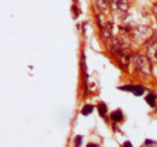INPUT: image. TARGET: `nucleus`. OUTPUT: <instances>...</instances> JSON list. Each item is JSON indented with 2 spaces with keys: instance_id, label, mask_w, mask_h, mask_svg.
<instances>
[{
  "instance_id": "7",
  "label": "nucleus",
  "mask_w": 157,
  "mask_h": 147,
  "mask_svg": "<svg viewBox=\"0 0 157 147\" xmlns=\"http://www.w3.org/2000/svg\"><path fill=\"white\" fill-rule=\"evenodd\" d=\"M146 53L151 62L157 63V41H152L146 47Z\"/></svg>"
},
{
  "instance_id": "1",
  "label": "nucleus",
  "mask_w": 157,
  "mask_h": 147,
  "mask_svg": "<svg viewBox=\"0 0 157 147\" xmlns=\"http://www.w3.org/2000/svg\"><path fill=\"white\" fill-rule=\"evenodd\" d=\"M151 37H152V29L149 28L147 25H139L134 28L129 34L131 41L137 46L150 41Z\"/></svg>"
},
{
  "instance_id": "11",
  "label": "nucleus",
  "mask_w": 157,
  "mask_h": 147,
  "mask_svg": "<svg viewBox=\"0 0 157 147\" xmlns=\"http://www.w3.org/2000/svg\"><path fill=\"white\" fill-rule=\"evenodd\" d=\"M106 105L104 104V103H100L98 105V111H99V115L101 116V117H105V115H106Z\"/></svg>"
},
{
  "instance_id": "16",
  "label": "nucleus",
  "mask_w": 157,
  "mask_h": 147,
  "mask_svg": "<svg viewBox=\"0 0 157 147\" xmlns=\"http://www.w3.org/2000/svg\"><path fill=\"white\" fill-rule=\"evenodd\" d=\"M145 145H146V146H150V145H154V141H151V140H146V141H145Z\"/></svg>"
},
{
  "instance_id": "17",
  "label": "nucleus",
  "mask_w": 157,
  "mask_h": 147,
  "mask_svg": "<svg viewBox=\"0 0 157 147\" xmlns=\"http://www.w3.org/2000/svg\"><path fill=\"white\" fill-rule=\"evenodd\" d=\"M88 147H98V145H96V144H93V145H92V144H90Z\"/></svg>"
},
{
  "instance_id": "10",
  "label": "nucleus",
  "mask_w": 157,
  "mask_h": 147,
  "mask_svg": "<svg viewBox=\"0 0 157 147\" xmlns=\"http://www.w3.org/2000/svg\"><path fill=\"white\" fill-rule=\"evenodd\" d=\"M111 118H113V121H115V122L122 121V112L118 110L115 111V112H113V113H111Z\"/></svg>"
},
{
  "instance_id": "3",
  "label": "nucleus",
  "mask_w": 157,
  "mask_h": 147,
  "mask_svg": "<svg viewBox=\"0 0 157 147\" xmlns=\"http://www.w3.org/2000/svg\"><path fill=\"white\" fill-rule=\"evenodd\" d=\"M111 11L114 13H126L129 9L128 0H113L111 1Z\"/></svg>"
},
{
  "instance_id": "15",
  "label": "nucleus",
  "mask_w": 157,
  "mask_h": 147,
  "mask_svg": "<svg viewBox=\"0 0 157 147\" xmlns=\"http://www.w3.org/2000/svg\"><path fill=\"white\" fill-rule=\"evenodd\" d=\"M152 12H154V15L156 16V18H157V2H155V4H154V7H152Z\"/></svg>"
},
{
  "instance_id": "2",
  "label": "nucleus",
  "mask_w": 157,
  "mask_h": 147,
  "mask_svg": "<svg viewBox=\"0 0 157 147\" xmlns=\"http://www.w3.org/2000/svg\"><path fill=\"white\" fill-rule=\"evenodd\" d=\"M133 63H134L136 70L140 75L147 76L151 74V60L149 57L143 55H136L133 57Z\"/></svg>"
},
{
  "instance_id": "4",
  "label": "nucleus",
  "mask_w": 157,
  "mask_h": 147,
  "mask_svg": "<svg viewBox=\"0 0 157 147\" xmlns=\"http://www.w3.org/2000/svg\"><path fill=\"white\" fill-rule=\"evenodd\" d=\"M100 37L103 41H108L113 37V23L111 22H106L104 25L100 27Z\"/></svg>"
},
{
  "instance_id": "13",
  "label": "nucleus",
  "mask_w": 157,
  "mask_h": 147,
  "mask_svg": "<svg viewBox=\"0 0 157 147\" xmlns=\"http://www.w3.org/2000/svg\"><path fill=\"white\" fill-rule=\"evenodd\" d=\"M92 111H93V106H92V105H86V106H83V109H82V115L88 116Z\"/></svg>"
},
{
  "instance_id": "12",
  "label": "nucleus",
  "mask_w": 157,
  "mask_h": 147,
  "mask_svg": "<svg viewBox=\"0 0 157 147\" xmlns=\"http://www.w3.org/2000/svg\"><path fill=\"white\" fill-rule=\"evenodd\" d=\"M146 101H147V104H149L150 106H155V105H156V101H155V95H154V94L147 95V96H146Z\"/></svg>"
},
{
  "instance_id": "14",
  "label": "nucleus",
  "mask_w": 157,
  "mask_h": 147,
  "mask_svg": "<svg viewBox=\"0 0 157 147\" xmlns=\"http://www.w3.org/2000/svg\"><path fill=\"white\" fill-rule=\"evenodd\" d=\"M81 140H82L81 136H76V139H75V145H76V146H80V145H81Z\"/></svg>"
},
{
  "instance_id": "9",
  "label": "nucleus",
  "mask_w": 157,
  "mask_h": 147,
  "mask_svg": "<svg viewBox=\"0 0 157 147\" xmlns=\"http://www.w3.org/2000/svg\"><path fill=\"white\" fill-rule=\"evenodd\" d=\"M131 92H133L134 95H141L143 93H144V88L141 87V86H132V89H131Z\"/></svg>"
},
{
  "instance_id": "18",
  "label": "nucleus",
  "mask_w": 157,
  "mask_h": 147,
  "mask_svg": "<svg viewBox=\"0 0 157 147\" xmlns=\"http://www.w3.org/2000/svg\"><path fill=\"white\" fill-rule=\"evenodd\" d=\"M124 146H126V147H129V146H131V144H129V142H126V144H124Z\"/></svg>"
},
{
  "instance_id": "8",
  "label": "nucleus",
  "mask_w": 157,
  "mask_h": 147,
  "mask_svg": "<svg viewBox=\"0 0 157 147\" xmlns=\"http://www.w3.org/2000/svg\"><path fill=\"white\" fill-rule=\"evenodd\" d=\"M111 1L113 0H97L96 1V6L100 13H104L109 6H111Z\"/></svg>"
},
{
  "instance_id": "5",
  "label": "nucleus",
  "mask_w": 157,
  "mask_h": 147,
  "mask_svg": "<svg viewBox=\"0 0 157 147\" xmlns=\"http://www.w3.org/2000/svg\"><path fill=\"white\" fill-rule=\"evenodd\" d=\"M122 50H123V42H121L118 37H111L110 43H109V51L114 55H116Z\"/></svg>"
},
{
  "instance_id": "6",
  "label": "nucleus",
  "mask_w": 157,
  "mask_h": 147,
  "mask_svg": "<svg viewBox=\"0 0 157 147\" xmlns=\"http://www.w3.org/2000/svg\"><path fill=\"white\" fill-rule=\"evenodd\" d=\"M116 57V59H117L118 64L121 65V68L123 66L124 69L129 65V60H131V55H129V53H128V51L127 50H122L121 52H118L117 55H115Z\"/></svg>"
}]
</instances>
